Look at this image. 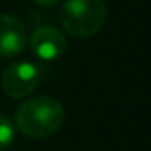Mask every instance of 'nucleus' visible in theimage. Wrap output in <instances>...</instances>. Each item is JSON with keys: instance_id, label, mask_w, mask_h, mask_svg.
<instances>
[{"instance_id": "f257e3e1", "label": "nucleus", "mask_w": 151, "mask_h": 151, "mask_svg": "<svg viewBox=\"0 0 151 151\" xmlns=\"http://www.w3.org/2000/svg\"><path fill=\"white\" fill-rule=\"evenodd\" d=\"M65 111L52 96H34L20 104L15 114V125L28 138L42 140L60 130Z\"/></svg>"}, {"instance_id": "f03ea898", "label": "nucleus", "mask_w": 151, "mask_h": 151, "mask_svg": "<svg viewBox=\"0 0 151 151\" xmlns=\"http://www.w3.org/2000/svg\"><path fill=\"white\" fill-rule=\"evenodd\" d=\"M106 18V0H65L59 12L62 28L76 39H86L99 33Z\"/></svg>"}, {"instance_id": "7ed1b4c3", "label": "nucleus", "mask_w": 151, "mask_h": 151, "mask_svg": "<svg viewBox=\"0 0 151 151\" xmlns=\"http://www.w3.org/2000/svg\"><path fill=\"white\" fill-rule=\"evenodd\" d=\"M42 78L41 68L33 62H13L4 70L0 85L12 99H24L37 89Z\"/></svg>"}, {"instance_id": "20e7f679", "label": "nucleus", "mask_w": 151, "mask_h": 151, "mask_svg": "<svg viewBox=\"0 0 151 151\" xmlns=\"http://www.w3.org/2000/svg\"><path fill=\"white\" fill-rule=\"evenodd\" d=\"M33 54L41 60H55L62 57L67 50V37L59 28L46 24L39 26L31 33V37H28Z\"/></svg>"}, {"instance_id": "39448f33", "label": "nucleus", "mask_w": 151, "mask_h": 151, "mask_svg": "<svg viewBox=\"0 0 151 151\" xmlns=\"http://www.w3.org/2000/svg\"><path fill=\"white\" fill-rule=\"evenodd\" d=\"M28 33L17 17L0 13V59L17 57L26 49Z\"/></svg>"}, {"instance_id": "423d86ee", "label": "nucleus", "mask_w": 151, "mask_h": 151, "mask_svg": "<svg viewBox=\"0 0 151 151\" xmlns=\"http://www.w3.org/2000/svg\"><path fill=\"white\" fill-rule=\"evenodd\" d=\"M15 141V124L5 115H0V151H5Z\"/></svg>"}, {"instance_id": "0eeeda50", "label": "nucleus", "mask_w": 151, "mask_h": 151, "mask_svg": "<svg viewBox=\"0 0 151 151\" xmlns=\"http://www.w3.org/2000/svg\"><path fill=\"white\" fill-rule=\"evenodd\" d=\"M36 5H41V7H54V5L60 4L62 0H33Z\"/></svg>"}]
</instances>
